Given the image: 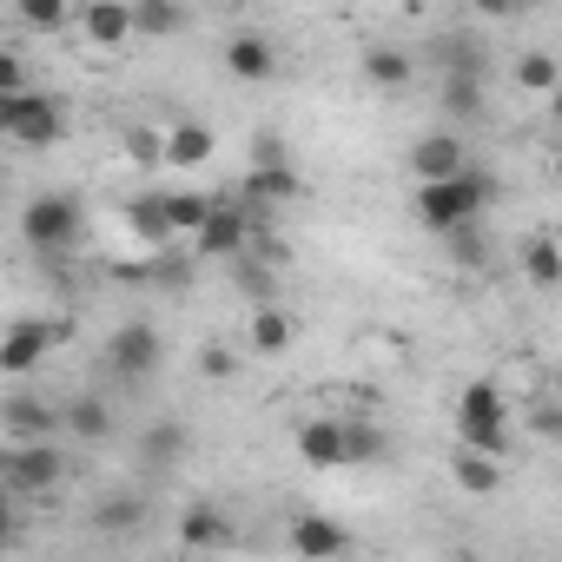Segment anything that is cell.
Listing matches in <instances>:
<instances>
[{"label":"cell","instance_id":"1","mask_svg":"<svg viewBox=\"0 0 562 562\" xmlns=\"http://www.w3.org/2000/svg\"><path fill=\"white\" fill-rule=\"evenodd\" d=\"M496 205V179L490 172H457V179H443V186H417V199H411V212H417V225L424 232H437V238H450V232H463V225H476L483 212Z\"/></svg>","mask_w":562,"mask_h":562},{"label":"cell","instance_id":"2","mask_svg":"<svg viewBox=\"0 0 562 562\" xmlns=\"http://www.w3.org/2000/svg\"><path fill=\"white\" fill-rule=\"evenodd\" d=\"M457 450H476V457H496V463L509 450V404L490 378L463 384V397H457Z\"/></svg>","mask_w":562,"mask_h":562},{"label":"cell","instance_id":"3","mask_svg":"<svg viewBox=\"0 0 562 562\" xmlns=\"http://www.w3.org/2000/svg\"><path fill=\"white\" fill-rule=\"evenodd\" d=\"M80 232H87V205H80L74 192H34L27 212H21V238H27L34 251H47V258L74 251Z\"/></svg>","mask_w":562,"mask_h":562},{"label":"cell","instance_id":"4","mask_svg":"<svg viewBox=\"0 0 562 562\" xmlns=\"http://www.w3.org/2000/svg\"><path fill=\"white\" fill-rule=\"evenodd\" d=\"M159 358H166V345H159V331H153L146 318H126V325L106 338V371H113L120 384H146V378L159 371Z\"/></svg>","mask_w":562,"mask_h":562},{"label":"cell","instance_id":"5","mask_svg":"<svg viewBox=\"0 0 562 562\" xmlns=\"http://www.w3.org/2000/svg\"><path fill=\"white\" fill-rule=\"evenodd\" d=\"M0 139H14V146H54L60 139V100L47 93H14V100H0Z\"/></svg>","mask_w":562,"mask_h":562},{"label":"cell","instance_id":"6","mask_svg":"<svg viewBox=\"0 0 562 562\" xmlns=\"http://www.w3.org/2000/svg\"><path fill=\"white\" fill-rule=\"evenodd\" d=\"M0 476H8L14 496H47L67 483V457L54 443H14L8 457H0Z\"/></svg>","mask_w":562,"mask_h":562},{"label":"cell","instance_id":"7","mask_svg":"<svg viewBox=\"0 0 562 562\" xmlns=\"http://www.w3.org/2000/svg\"><path fill=\"white\" fill-rule=\"evenodd\" d=\"M245 245H251V212L232 199H212L205 225L192 232V251L199 258H245Z\"/></svg>","mask_w":562,"mask_h":562},{"label":"cell","instance_id":"8","mask_svg":"<svg viewBox=\"0 0 562 562\" xmlns=\"http://www.w3.org/2000/svg\"><path fill=\"white\" fill-rule=\"evenodd\" d=\"M186 457H192V430H186L179 417L139 424V470H146V476H172Z\"/></svg>","mask_w":562,"mask_h":562},{"label":"cell","instance_id":"9","mask_svg":"<svg viewBox=\"0 0 562 562\" xmlns=\"http://www.w3.org/2000/svg\"><path fill=\"white\" fill-rule=\"evenodd\" d=\"M54 325L47 318H14L8 331H0V371L8 378H27V371H41V358L54 351Z\"/></svg>","mask_w":562,"mask_h":562},{"label":"cell","instance_id":"10","mask_svg":"<svg viewBox=\"0 0 562 562\" xmlns=\"http://www.w3.org/2000/svg\"><path fill=\"white\" fill-rule=\"evenodd\" d=\"M411 172H417V186H443V179L470 172L463 133H430V139H417V146H411Z\"/></svg>","mask_w":562,"mask_h":562},{"label":"cell","instance_id":"11","mask_svg":"<svg viewBox=\"0 0 562 562\" xmlns=\"http://www.w3.org/2000/svg\"><path fill=\"white\" fill-rule=\"evenodd\" d=\"M345 549H351V529L338 516H318V509L292 516V555L299 562H338Z\"/></svg>","mask_w":562,"mask_h":562},{"label":"cell","instance_id":"12","mask_svg":"<svg viewBox=\"0 0 562 562\" xmlns=\"http://www.w3.org/2000/svg\"><path fill=\"white\" fill-rule=\"evenodd\" d=\"M0 430H8L14 443H54L60 411H54V404H41V397H27V391H14L8 404H0Z\"/></svg>","mask_w":562,"mask_h":562},{"label":"cell","instance_id":"13","mask_svg":"<svg viewBox=\"0 0 562 562\" xmlns=\"http://www.w3.org/2000/svg\"><path fill=\"white\" fill-rule=\"evenodd\" d=\"M299 199V172L292 166H278V172H245V192H238V205L258 218V212H271V205H292Z\"/></svg>","mask_w":562,"mask_h":562},{"label":"cell","instance_id":"14","mask_svg":"<svg viewBox=\"0 0 562 562\" xmlns=\"http://www.w3.org/2000/svg\"><path fill=\"white\" fill-rule=\"evenodd\" d=\"M299 457L312 470H345V437H338V417H312L299 424Z\"/></svg>","mask_w":562,"mask_h":562},{"label":"cell","instance_id":"15","mask_svg":"<svg viewBox=\"0 0 562 562\" xmlns=\"http://www.w3.org/2000/svg\"><path fill=\"white\" fill-rule=\"evenodd\" d=\"M271 67H278V54H271L265 34H232V47H225V74L232 80H271Z\"/></svg>","mask_w":562,"mask_h":562},{"label":"cell","instance_id":"16","mask_svg":"<svg viewBox=\"0 0 562 562\" xmlns=\"http://www.w3.org/2000/svg\"><path fill=\"white\" fill-rule=\"evenodd\" d=\"M179 542H186V549H225V542H232V522H225V509H212V503H192V509L179 516Z\"/></svg>","mask_w":562,"mask_h":562},{"label":"cell","instance_id":"17","mask_svg":"<svg viewBox=\"0 0 562 562\" xmlns=\"http://www.w3.org/2000/svg\"><path fill=\"white\" fill-rule=\"evenodd\" d=\"M80 34L93 47H120V41H133V14L120 8V0H93V8L80 14Z\"/></svg>","mask_w":562,"mask_h":562},{"label":"cell","instance_id":"18","mask_svg":"<svg viewBox=\"0 0 562 562\" xmlns=\"http://www.w3.org/2000/svg\"><path fill=\"white\" fill-rule=\"evenodd\" d=\"M292 338H299L292 312H278V305H258V312H251V351H258V358L292 351Z\"/></svg>","mask_w":562,"mask_h":562},{"label":"cell","instance_id":"19","mask_svg":"<svg viewBox=\"0 0 562 562\" xmlns=\"http://www.w3.org/2000/svg\"><path fill=\"white\" fill-rule=\"evenodd\" d=\"M60 430H74V437H87V443H106V437H113V404H106V397H74V404L60 411Z\"/></svg>","mask_w":562,"mask_h":562},{"label":"cell","instance_id":"20","mask_svg":"<svg viewBox=\"0 0 562 562\" xmlns=\"http://www.w3.org/2000/svg\"><path fill=\"white\" fill-rule=\"evenodd\" d=\"M212 153H218V133H212V126H172V133H166V166H186V172H192V166H205Z\"/></svg>","mask_w":562,"mask_h":562},{"label":"cell","instance_id":"21","mask_svg":"<svg viewBox=\"0 0 562 562\" xmlns=\"http://www.w3.org/2000/svg\"><path fill=\"white\" fill-rule=\"evenodd\" d=\"M126 232H133L139 245H166V238H172V225H166V192H139V199L126 205Z\"/></svg>","mask_w":562,"mask_h":562},{"label":"cell","instance_id":"22","mask_svg":"<svg viewBox=\"0 0 562 562\" xmlns=\"http://www.w3.org/2000/svg\"><path fill=\"white\" fill-rule=\"evenodd\" d=\"M450 476H457L463 496H496L503 463H496V457H476V450H457V457H450Z\"/></svg>","mask_w":562,"mask_h":562},{"label":"cell","instance_id":"23","mask_svg":"<svg viewBox=\"0 0 562 562\" xmlns=\"http://www.w3.org/2000/svg\"><path fill=\"white\" fill-rule=\"evenodd\" d=\"M139 522H146V496H139V490H120V496H106V503L93 509V529H100V536H133Z\"/></svg>","mask_w":562,"mask_h":562},{"label":"cell","instance_id":"24","mask_svg":"<svg viewBox=\"0 0 562 562\" xmlns=\"http://www.w3.org/2000/svg\"><path fill=\"white\" fill-rule=\"evenodd\" d=\"M338 437H345V470H358V463H378L391 443H384V430L378 424H364V417H338Z\"/></svg>","mask_w":562,"mask_h":562},{"label":"cell","instance_id":"25","mask_svg":"<svg viewBox=\"0 0 562 562\" xmlns=\"http://www.w3.org/2000/svg\"><path fill=\"white\" fill-rule=\"evenodd\" d=\"M126 14H133L139 41H172L186 27V8H172V0H139V8H126Z\"/></svg>","mask_w":562,"mask_h":562},{"label":"cell","instance_id":"26","mask_svg":"<svg viewBox=\"0 0 562 562\" xmlns=\"http://www.w3.org/2000/svg\"><path fill=\"white\" fill-rule=\"evenodd\" d=\"M364 80L384 87V93L411 87V54H404V47H371V54H364Z\"/></svg>","mask_w":562,"mask_h":562},{"label":"cell","instance_id":"27","mask_svg":"<svg viewBox=\"0 0 562 562\" xmlns=\"http://www.w3.org/2000/svg\"><path fill=\"white\" fill-rule=\"evenodd\" d=\"M205 212H212V192H166V225H172V238L186 232H199L205 225Z\"/></svg>","mask_w":562,"mask_h":562},{"label":"cell","instance_id":"28","mask_svg":"<svg viewBox=\"0 0 562 562\" xmlns=\"http://www.w3.org/2000/svg\"><path fill=\"white\" fill-rule=\"evenodd\" d=\"M516 87L522 93H555L562 87V60L555 54H522L516 60Z\"/></svg>","mask_w":562,"mask_h":562},{"label":"cell","instance_id":"29","mask_svg":"<svg viewBox=\"0 0 562 562\" xmlns=\"http://www.w3.org/2000/svg\"><path fill=\"white\" fill-rule=\"evenodd\" d=\"M443 113L476 120V113H483V80H476V74H450V80H443Z\"/></svg>","mask_w":562,"mask_h":562},{"label":"cell","instance_id":"30","mask_svg":"<svg viewBox=\"0 0 562 562\" xmlns=\"http://www.w3.org/2000/svg\"><path fill=\"white\" fill-rule=\"evenodd\" d=\"M522 271H529V285H555L562 265H555V238H549V232H536V238L522 245Z\"/></svg>","mask_w":562,"mask_h":562},{"label":"cell","instance_id":"31","mask_svg":"<svg viewBox=\"0 0 562 562\" xmlns=\"http://www.w3.org/2000/svg\"><path fill=\"white\" fill-rule=\"evenodd\" d=\"M126 159H133L139 172L166 166V133H153V126H126Z\"/></svg>","mask_w":562,"mask_h":562},{"label":"cell","instance_id":"32","mask_svg":"<svg viewBox=\"0 0 562 562\" xmlns=\"http://www.w3.org/2000/svg\"><path fill=\"white\" fill-rule=\"evenodd\" d=\"M21 21H27L34 34H60V27L74 21V14L60 8V0H21Z\"/></svg>","mask_w":562,"mask_h":562},{"label":"cell","instance_id":"33","mask_svg":"<svg viewBox=\"0 0 562 562\" xmlns=\"http://www.w3.org/2000/svg\"><path fill=\"white\" fill-rule=\"evenodd\" d=\"M278 166H292L285 139H278V133H251V172H278Z\"/></svg>","mask_w":562,"mask_h":562},{"label":"cell","instance_id":"34","mask_svg":"<svg viewBox=\"0 0 562 562\" xmlns=\"http://www.w3.org/2000/svg\"><path fill=\"white\" fill-rule=\"evenodd\" d=\"M232 371H238V351H232V345H205V351H199V378H205V384H225Z\"/></svg>","mask_w":562,"mask_h":562},{"label":"cell","instance_id":"35","mask_svg":"<svg viewBox=\"0 0 562 562\" xmlns=\"http://www.w3.org/2000/svg\"><path fill=\"white\" fill-rule=\"evenodd\" d=\"M14 93H27V60L14 47H0V100H14Z\"/></svg>","mask_w":562,"mask_h":562},{"label":"cell","instance_id":"36","mask_svg":"<svg viewBox=\"0 0 562 562\" xmlns=\"http://www.w3.org/2000/svg\"><path fill=\"white\" fill-rule=\"evenodd\" d=\"M450 251H457L463 265H483V232H476V225H463V232H450Z\"/></svg>","mask_w":562,"mask_h":562},{"label":"cell","instance_id":"37","mask_svg":"<svg viewBox=\"0 0 562 562\" xmlns=\"http://www.w3.org/2000/svg\"><path fill=\"white\" fill-rule=\"evenodd\" d=\"M14 536H21V522H14V509H0V549H8Z\"/></svg>","mask_w":562,"mask_h":562},{"label":"cell","instance_id":"38","mask_svg":"<svg viewBox=\"0 0 562 562\" xmlns=\"http://www.w3.org/2000/svg\"><path fill=\"white\" fill-rule=\"evenodd\" d=\"M0 509H14V490H8V476H0Z\"/></svg>","mask_w":562,"mask_h":562}]
</instances>
